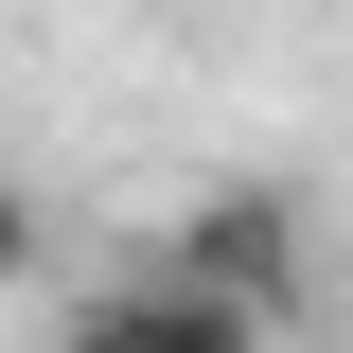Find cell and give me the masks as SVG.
<instances>
[{"label": "cell", "instance_id": "6da1fadb", "mask_svg": "<svg viewBox=\"0 0 353 353\" xmlns=\"http://www.w3.org/2000/svg\"><path fill=\"white\" fill-rule=\"evenodd\" d=\"M159 265H176V283H230L265 336H301V301H318V212L283 194V176H230V194H194V212L159 230Z\"/></svg>", "mask_w": 353, "mask_h": 353}, {"label": "cell", "instance_id": "7a4b0ae2", "mask_svg": "<svg viewBox=\"0 0 353 353\" xmlns=\"http://www.w3.org/2000/svg\"><path fill=\"white\" fill-rule=\"evenodd\" d=\"M106 301L141 318V353H283L248 301H230V283H176V265H141V283H106Z\"/></svg>", "mask_w": 353, "mask_h": 353}, {"label": "cell", "instance_id": "3957f363", "mask_svg": "<svg viewBox=\"0 0 353 353\" xmlns=\"http://www.w3.org/2000/svg\"><path fill=\"white\" fill-rule=\"evenodd\" d=\"M36 265H53V194H36V176H0V283H36Z\"/></svg>", "mask_w": 353, "mask_h": 353}, {"label": "cell", "instance_id": "277c9868", "mask_svg": "<svg viewBox=\"0 0 353 353\" xmlns=\"http://www.w3.org/2000/svg\"><path fill=\"white\" fill-rule=\"evenodd\" d=\"M53 353H141V318H124V301H88V318H71Z\"/></svg>", "mask_w": 353, "mask_h": 353}]
</instances>
